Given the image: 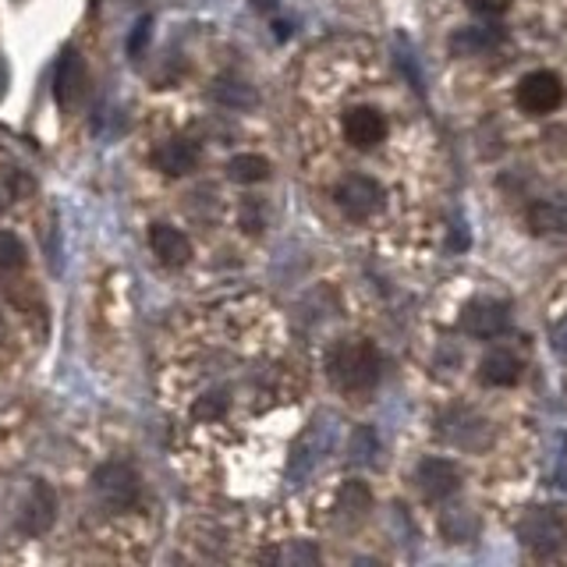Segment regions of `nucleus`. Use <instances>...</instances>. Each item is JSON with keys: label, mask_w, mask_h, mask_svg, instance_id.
Returning a JSON list of instances; mask_svg holds the SVG:
<instances>
[{"label": "nucleus", "mask_w": 567, "mask_h": 567, "mask_svg": "<svg viewBox=\"0 0 567 567\" xmlns=\"http://www.w3.org/2000/svg\"><path fill=\"white\" fill-rule=\"evenodd\" d=\"M159 386L174 465L203 496L252 501L277 483L306 398L277 309L238 298L185 319Z\"/></svg>", "instance_id": "1"}, {"label": "nucleus", "mask_w": 567, "mask_h": 567, "mask_svg": "<svg viewBox=\"0 0 567 567\" xmlns=\"http://www.w3.org/2000/svg\"><path fill=\"white\" fill-rule=\"evenodd\" d=\"M298 132L301 167L312 192L341 177H369L398 192V164L408 171L425 167V124L412 96L377 53L337 47L316 53L298 79Z\"/></svg>", "instance_id": "2"}, {"label": "nucleus", "mask_w": 567, "mask_h": 567, "mask_svg": "<svg viewBox=\"0 0 567 567\" xmlns=\"http://www.w3.org/2000/svg\"><path fill=\"white\" fill-rule=\"evenodd\" d=\"M327 372L344 394H365L380 380V351L369 341H337L327 354Z\"/></svg>", "instance_id": "3"}, {"label": "nucleus", "mask_w": 567, "mask_h": 567, "mask_svg": "<svg viewBox=\"0 0 567 567\" xmlns=\"http://www.w3.org/2000/svg\"><path fill=\"white\" fill-rule=\"evenodd\" d=\"M96 507L106 511L111 518H132L135 511H142V486L138 475L128 461L111 457L96 468Z\"/></svg>", "instance_id": "4"}, {"label": "nucleus", "mask_w": 567, "mask_h": 567, "mask_svg": "<svg viewBox=\"0 0 567 567\" xmlns=\"http://www.w3.org/2000/svg\"><path fill=\"white\" fill-rule=\"evenodd\" d=\"M567 103V82L554 68H536L514 85V106L528 117H549L560 114Z\"/></svg>", "instance_id": "5"}, {"label": "nucleus", "mask_w": 567, "mask_h": 567, "mask_svg": "<svg viewBox=\"0 0 567 567\" xmlns=\"http://www.w3.org/2000/svg\"><path fill=\"white\" fill-rule=\"evenodd\" d=\"M58 522V489L50 483H32L25 501L18 504V532L25 539H43Z\"/></svg>", "instance_id": "6"}, {"label": "nucleus", "mask_w": 567, "mask_h": 567, "mask_svg": "<svg viewBox=\"0 0 567 567\" xmlns=\"http://www.w3.org/2000/svg\"><path fill=\"white\" fill-rule=\"evenodd\" d=\"M203 164V142L192 135H171L153 150V167L167 177H185Z\"/></svg>", "instance_id": "7"}, {"label": "nucleus", "mask_w": 567, "mask_h": 567, "mask_svg": "<svg viewBox=\"0 0 567 567\" xmlns=\"http://www.w3.org/2000/svg\"><path fill=\"white\" fill-rule=\"evenodd\" d=\"M511 323V312L504 301L496 298H478L472 306L461 312V330L475 341H493V337H501Z\"/></svg>", "instance_id": "8"}, {"label": "nucleus", "mask_w": 567, "mask_h": 567, "mask_svg": "<svg viewBox=\"0 0 567 567\" xmlns=\"http://www.w3.org/2000/svg\"><path fill=\"white\" fill-rule=\"evenodd\" d=\"M522 543L536 549L539 557H549L567 543V528L554 511H536L522 525Z\"/></svg>", "instance_id": "9"}, {"label": "nucleus", "mask_w": 567, "mask_h": 567, "mask_svg": "<svg viewBox=\"0 0 567 567\" xmlns=\"http://www.w3.org/2000/svg\"><path fill=\"white\" fill-rule=\"evenodd\" d=\"M415 483H419L425 501H447V496H454L461 475L454 468V461H447V457H422L419 472H415Z\"/></svg>", "instance_id": "10"}, {"label": "nucleus", "mask_w": 567, "mask_h": 567, "mask_svg": "<svg viewBox=\"0 0 567 567\" xmlns=\"http://www.w3.org/2000/svg\"><path fill=\"white\" fill-rule=\"evenodd\" d=\"M525 220L543 238L567 235V199L564 195H543V199H532L525 209Z\"/></svg>", "instance_id": "11"}, {"label": "nucleus", "mask_w": 567, "mask_h": 567, "mask_svg": "<svg viewBox=\"0 0 567 567\" xmlns=\"http://www.w3.org/2000/svg\"><path fill=\"white\" fill-rule=\"evenodd\" d=\"M478 377H483L486 386L504 390L511 383H518V377H522V359L511 348H493V351L483 354V362H478Z\"/></svg>", "instance_id": "12"}, {"label": "nucleus", "mask_w": 567, "mask_h": 567, "mask_svg": "<svg viewBox=\"0 0 567 567\" xmlns=\"http://www.w3.org/2000/svg\"><path fill=\"white\" fill-rule=\"evenodd\" d=\"M150 248L164 266H185L192 259V245L185 238V230H177L171 224H156L150 230Z\"/></svg>", "instance_id": "13"}, {"label": "nucleus", "mask_w": 567, "mask_h": 567, "mask_svg": "<svg viewBox=\"0 0 567 567\" xmlns=\"http://www.w3.org/2000/svg\"><path fill=\"white\" fill-rule=\"evenodd\" d=\"M270 171H274L270 159L259 156V153H241V156L230 159V177H235V182H241V185L266 182V177H270Z\"/></svg>", "instance_id": "14"}, {"label": "nucleus", "mask_w": 567, "mask_h": 567, "mask_svg": "<svg viewBox=\"0 0 567 567\" xmlns=\"http://www.w3.org/2000/svg\"><path fill=\"white\" fill-rule=\"evenodd\" d=\"M25 266V245L14 230H0V277H11Z\"/></svg>", "instance_id": "15"}, {"label": "nucleus", "mask_w": 567, "mask_h": 567, "mask_svg": "<svg viewBox=\"0 0 567 567\" xmlns=\"http://www.w3.org/2000/svg\"><path fill=\"white\" fill-rule=\"evenodd\" d=\"M75 85H79V61L68 58L61 64V75H58V96H61V103L71 100V89H75Z\"/></svg>", "instance_id": "16"}, {"label": "nucleus", "mask_w": 567, "mask_h": 567, "mask_svg": "<svg viewBox=\"0 0 567 567\" xmlns=\"http://www.w3.org/2000/svg\"><path fill=\"white\" fill-rule=\"evenodd\" d=\"M465 4L478 18H501L511 8V0H465Z\"/></svg>", "instance_id": "17"}, {"label": "nucleus", "mask_w": 567, "mask_h": 567, "mask_svg": "<svg viewBox=\"0 0 567 567\" xmlns=\"http://www.w3.org/2000/svg\"><path fill=\"white\" fill-rule=\"evenodd\" d=\"M146 40H150V18H142L138 29H135V40L128 43V50H132V53H142V47H146Z\"/></svg>", "instance_id": "18"}, {"label": "nucleus", "mask_w": 567, "mask_h": 567, "mask_svg": "<svg viewBox=\"0 0 567 567\" xmlns=\"http://www.w3.org/2000/svg\"><path fill=\"white\" fill-rule=\"evenodd\" d=\"M256 4H259V8H270V4H274V0H256Z\"/></svg>", "instance_id": "19"}]
</instances>
